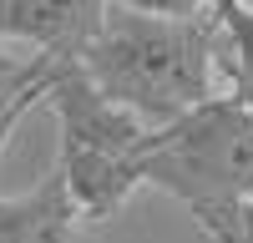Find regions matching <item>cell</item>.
I'll return each mask as SVG.
<instances>
[{
    "label": "cell",
    "instance_id": "52a82bcc",
    "mask_svg": "<svg viewBox=\"0 0 253 243\" xmlns=\"http://www.w3.org/2000/svg\"><path fill=\"white\" fill-rule=\"evenodd\" d=\"M51 71H56V61H51V56H41V66H36L31 81H20L15 91H0V152H5L10 132L20 127V117H26L31 107H41V101H46V91H51Z\"/></svg>",
    "mask_w": 253,
    "mask_h": 243
},
{
    "label": "cell",
    "instance_id": "6da1fadb",
    "mask_svg": "<svg viewBox=\"0 0 253 243\" xmlns=\"http://www.w3.org/2000/svg\"><path fill=\"white\" fill-rule=\"evenodd\" d=\"M117 107L137 112L147 127H167L223 96L218 36L208 20H157L112 5L107 26L76 61Z\"/></svg>",
    "mask_w": 253,
    "mask_h": 243
},
{
    "label": "cell",
    "instance_id": "ba28073f",
    "mask_svg": "<svg viewBox=\"0 0 253 243\" xmlns=\"http://www.w3.org/2000/svg\"><path fill=\"white\" fill-rule=\"evenodd\" d=\"M122 10L137 15H157V20H208L213 15V0H112Z\"/></svg>",
    "mask_w": 253,
    "mask_h": 243
},
{
    "label": "cell",
    "instance_id": "277c9868",
    "mask_svg": "<svg viewBox=\"0 0 253 243\" xmlns=\"http://www.w3.org/2000/svg\"><path fill=\"white\" fill-rule=\"evenodd\" d=\"M107 15L112 0H0V40H20L51 61H81Z\"/></svg>",
    "mask_w": 253,
    "mask_h": 243
},
{
    "label": "cell",
    "instance_id": "30bf717a",
    "mask_svg": "<svg viewBox=\"0 0 253 243\" xmlns=\"http://www.w3.org/2000/svg\"><path fill=\"white\" fill-rule=\"evenodd\" d=\"M218 243H253V202H248V208L238 213V223H233V228H228Z\"/></svg>",
    "mask_w": 253,
    "mask_h": 243
},
{
    "label": "cell",
    "instance_id": "7a4b0ae2",
    "mask_svg": "<svg viewBox=\"0 0 253 243\" xmlns=\"http://www.w3.org/2000/svg\"><path fill=\"white\" fill-rule=\"evenodd\" d=\"M142 188L177 198L218 243L253 202V107L218 96L157 127L142 152Z\"/></svg>",
    "mask_w": 253,
    "mask_h": 243
},
{
    "label": "cell",
    "instance_id": "9c48e42d",
    "mask_svg": "<svg viewBox=\"0 0 253 243\" xmlns=\"http://www.w3.org/2000/svg\"><path fill=\"white\" fill-rule=\"evenodd\" d=\"M41 66V56H15L10 40H0V91H15L20 81H31Z\"/></svg>",
    "mask_w": 253,
    "mask_h": 243
},
{
    "label": "cell",
    "instance_id": "5b68a950",
    "mask_svg": "<svg viewBox=\"0 0 253 243\" xmlns=\"http://www.w3.org/2000/svg\"><path fill=\"white\" fill-rule=\"evenodd\" d=\"M0 243H81V213L61 172L0 198Z\"/></svg>",
    "mask_w": 253,
    "mask_h": 243
},
{
    "label": "cell",
    "instance_id": "8992f818",
    "mask_svg": "<svg viewBox=\"0 0 253 243\" xmlns=\"http://www.w3.org/2000/svg\"><path fill=\"white\" fill-rule=\"evenodd\" d=\"M213 36L223 96L253 107V0H213Z\"/></svg>",
    "mask_w": 253,
    "mask_h": 243
},
{
    "label": "cell",
    "instance_id": "3957f363",
    "mask_svg": "<svg viewBox=\"0 0 253 243\" xmlns=\"http://www.w3.org/2000/svg\"><path fill=\"white\" fill-rule=\"evenodd\" d=\"M46 107L61 127V162L56 172L66 182L81 223L117 218L142 188V152L152 142V127L117 107L76 61H56Z\"/></svg>",
    "mask_w": 253,
    "mask_h": 243
}]
</instances>
